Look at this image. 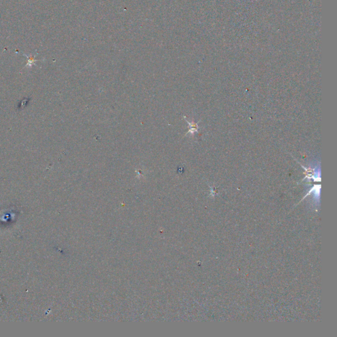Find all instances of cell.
Instances as JSON below:
<instances>
[{
    "label": "cell",
    "instance_id": "1",
    "mask_svg": "<svg viewBox=\"0 0 337 337\" xmlns=\"http://www.w3.org/2000/svg\"><path fill=\"white\" fill-rule=\"evenodd\" d=\"M186 122L189 125V131L187 132V134L191 133V134H193L198 131V125L197 123H195L194 122H189L188 121L186 120Z\"/></svg>",
    "mask_w": 337,
    "mask_h": 337
}]
</instances>
